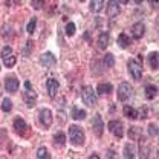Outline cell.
<instances>
[{
  "label": "cell",
  "mask_w": 159,
  "mask_h": 159,
  "mask_svg": "<svg viewBox=\"0 0 159 159\" xmlns=\"http://www.w3.org/2000/svg\"><path fill=\"white\" fill-rule=\"evenodd\" d=\"M81 97H83V101H84L89 107H95V106H97L98 95H97V92L92 89V86H84L83 90H81Z\"/></svg>",
  "instance_id": "obj_1"
},
{
  "label": "cell",
  "mask_w": 159,
  "mask_h": 159,
  "mask_svg": "<svg viewBox=\"0 0 159 159\" xmlns=\"http://www.w3.org/2000/svg\"><path fill=\"white\" fill-rule=\"evenodd\" d=\"M69 139H70V142L74 145H83L84 139H86L83 129L78 127V125H70L69 127Z\"/></svg>",
  "instance_id": "obj_2"
},
{
  "label": "cell",
  "mask_w": 159,
  "mask_h": 159,
  "mask_svg": "<svg viewBox=\"0 0 159 159\" xmlns=\"http://www.w3.org/2000/svg\"><path fill=\"white\" fill-rule=\"evenodd\" d=\"M0 58H2L3 64H5L6 67H14V66H16V63H17V57L14 55V52H12V49H11L9 46L2 48Z\"/></svg>",
  "instance_id": "obj_3"
},
{
  "label": "cell",
  "mask_w": 159,
  "mask_h": 159,
  "mask_svg": "<svg viewBox=\"0 0 159 159\" xmlns=\"http://www.w3.org/2000/svg\"><path fill=\"white\" fill-rule=\"evenodd\" d=\"M127 67H129V72H130L132 78L139 81L141 77H142V64H139L138 61H135V60H129Z\"/></svg>",
  "instance_id": "obj_4"
},
{
  "label": "cell",
  "mask_w": 159,
  "mask_h": 159,
  "mask_svg": "<svg viewBox=\"0 0 159 159\" xmlns=\"http://www.w3.org/2000/svg\"><path fill=\"white\" fill-rule=\"evenodd\" d=\"M132 97V86L129 83H121L118 87V99L119 101H129V98Z\"/></svg>",
  "instance_id": "obj_5"
},
{
  "label": "cell",
  "mask_w": 159,
  "mask_h": 159,
  "mask_svg": "<svg viewBox=\"0 0 159 159\" xmlns=\"http://www.w3.org/2000/svg\"><path fill=\"white\" fill-rule=\"evenodd\" d=\"M109 130H110V133L112 135H115L116 138H122L124 136V125H122V122L121 121H110L109 122Z\"/></svg>",
  "instance_id": "obj_6"
},
{
  "label": "cell",
  "mask_w": 159,
  "mask_h": 159,
  "mask_svg": "<svg viewBox=\"0 0 159 159\" xmlns=\"http://www.w3.org/2000/svg\"><path fill=\"white\" fill-rule=\"evenodd\" d=\"M39 119L43 124V127H51L52 124V112L49 109H41L39 112Z\"/></svg>",
  "instance_id": "obj_7"
},
{
  "label": "cell",
  "mask_w": 159,
  "mask_h": 159,
  "mask_svg": "<svg viewBox=\"0 0 159 159\" xmlns=\"http://www.w3.org/2000/svg\"><path fill=\"white\" fill-rule=\"evenodd\" d=\"M119 12H121V8H119L118 0H109V3H107V16L110 19H113V17L118 16Z\"/></svg>",
  "instance_id": "obj_8"
},
{
  "label": "cell",
  "mask_w": 159,
  "mask_h": 159,
  "mask_svg": "<svg viewBox=\"0 0 159 159\" xmlns=\"http://www.w3.org/2000/svg\"><path fill=\"white\" fill-rule=\"evenodd\" d=\"M46 87H48L49 97L51 98H55V95H57V92H58V89H60V83L55 78H49L46 81Z\"/></svg>",
  "instance_id": "obj_9"
},
{
  "label": "cell",
  "mask_w": 159,
  "mask_h": 159,
  "mask_svg": "<svg viewBox=\"0 0 159 159\" xmlns=\"http://www.w3.org/2000/svg\"><path fill=\"white\" fill-rule=\"evenodd\" d=\"M23 99L28 107H34L37 102V93L32 89H26V92H23Z\"/></svg>",
  "instance_id": "obj_10"
},
{
  "label": "cell",
  "mask_w": 159,
  "mask_h": 159,
  "mask_svg": "<svg viewBox=\"0 0 159 159\" xmlns=\"http://www.w3.org/2000/svg\"><path fill=\"white\" fill-rule=\"evenodd\" d=\"M19 86H20V83L16 77H8V78L5 80V89L8 92H11V93L17 92L19 90Z\"/></svg>",
  "instance_id": "obj_11"
},
{
  "label": "cell",
  "mask_w": 159,
  "mask_h": 159,
  "mask_svg": "<svg viewBox=\"0 0 159 159\" xmlns=\"http://www.w3.org/2000/svg\"><path fill=\"white\" fill-rule=\"evenodd\" d=\"M41 64H43L44 67H54V66L57 64L55 55H54L52 52H44V54L41 55Z\"/></svg>",
  "instance_id": "obj_12"
},
{
  "label": "cell",
  "mask_w": 159,
  "mask_h": 159,
  "mask_svg": "<svg viewBox=\"0 0 159 159\" xmlns=\"http://www.w3.org/2000/svg\"><path fill=\"white\" fill-rule=\"evenodd\" d=\"M14 129H16V132L19 133L20 136H25V135L28 133V124L25 122V119L23 118H16L14 119Z\"/></svg>",
  "instance_id": "obj_13"
},
{
  "label": "cell",
  "mask_w": 159,
  "mask_h": 159,
  "mask_svg": "<svg viewBox=\"0 0 159 159\" xmlns=\"http://www.w3.org/2000/svg\"><path fill=\"white\" fill-rule=\"evenodd\" d=\"M92 129H93V132H95L97 136L102 135V132H104V122H102V119H101L99 115H95V118L92 121Z\"/></svg>",
  "instance_id": "obj_14"
},
{
  "label": "cell",
  "mask_w": 159,
  "mask_h": 159,
  "mask_svg": "<svg viewBox=\"0 0 159 159\" xmlns=\"http://www.w3.org/2000/svg\"><path fill=\"white\" fill-rule=\"evenodd\" d=\"M144 34H145V26H144V23L138 21V23H135V25L132 26V37H133V39L139 40Z\"/></svg>",
  "instance_id": "obj_15"
},
{
  "label": "cell",
  "mask_w": 159,
  "mask_h": 159,
  "mask_svg": "<svg viewBox=\"0 0 159 159\" xmlns=\"http://www.w3.org/2000/svg\"><path fill=\"white\" fill-rule=\"evenodd\" d=\"M113 92V86L110 83H101L97 87V95H109Z\"/></svg>",
  "instance_id": "obj_16"
},
{
  "label": "cell",
  "mask_w": 159,
  "mask_h": 159,
  "mask_svg": "<svg viewBox=\"0 0 159 159\" xmlns=\"http://www.w3.org/2000/svg\"><path fill=\"white\" fill-rule=\"evenodd\" d=\"M109 41H110V37L107 32H101L98 37V48L99 49H106L109 46Z\"/></svg>",
  "instance_id": "obj_17"
},
{
  "label": "cell",
  "mask_w": 159,
  "mask_h": 159,
  "mask_svg": "<svg viewBox=\"0 0 159 159\" xmlns=\"http://www.w3.org/2000/svg\"><path fill=\"white\" fill-rule=\"evenodd\" d=\"M156 95H158V87L153 86V84H148V86L145 87V98L153 99V98H156Z\"/></svg>",
  "instance_id": "obj_18"
},
{
  "label": "cell",
  "mask_w": 159,
  "mask_h": 159,
  "mask_svg": "<svg viewBox=\"0 0 159 159\" xmlns=\"http://www.w3.org/2000/svg\"><path fill=\"white\" fill-rule=\"evenodd\" d=\"M148 63H150V67H152L153 70H158L159 58H158V52H156V51H155V52H152V54L148 55Z\"/></svg>",
  "instance_id": "obj_19"
},
{
  "label": "cell",
  "mask_w": 159,
  "mask_h": 159,
  "mask_svg": "<svg viewBox=\"0 0 159 159\" xmlns=\"http://www.w3.org/2000/svg\"><path fill=\"white\" fill-rule=\"evenodd\" d=\"M130 43H132V40L129 39V35L127 34H124V32H121L118 35V44L121 48H129L130 46Z\"/></svg>",
  "instance_id": "obj_20"
},
{
  "label": "cell",
  "mask_w": 159,
  "mask_h": 159,
  "mask_svg": "<svg viewBox=\"0 0 159 159\" xmlns=\"http://www.w3.org/2000/svg\"><path fill=\"white\" fill-rule=\"evenodd\" d=\"M124 115H125L127 118H130V119L139 118L138 110H135V109H133V107H130V106H125V107H124Z\"/></svg>",
  "instance_id": "obj_21"
},
{
  "label": "cell",
  "mask_w": 159,
  "mask_h": 159,
  "mask_svg": "<svg viewBox=\"0 0 159 159\" xmlns=\"http://www.w3.org/2000/svg\"><path fill=\"white\" fill-rule=\"evenodd\" d=\"M54 144L63 147V145L66 144V135H64L63 132H57V133L54 135Z\"/></svg>",
  "instance_id": "obj_22"
},
{
  "label": "cell",
  "mask_w": 159,
  "mask_h": 159,
  "mask_svg": "<svg viewBox=\"0 0 159 159\" xmlns=\"http://www.w3.org/2000/svg\"><path fill=\"white\" fill-rule=\"evenodd\" d=\"M102 8H104V0H92L90 2V11L99 12Z\"/></svg>",
  "instance_id": "obj_23"
},
{
  "label": "cell",
  "mask_w": 159,
  "mask_h": 159,
  "mask_svg": "<svg viewBox=\"0 0 159 159\" xmlns=\"http://www.w3.org/2000/svg\"><path fill=\"white\" fill-rule=\"evenodd\" d=\"M72 118L77 119V121L84 119L86 118V112H84V110H81V109H78V107H74V109H72Z\"/></svg>",
  "instance_id": "obj_24"
},
{
  "label": "cell",
  "mask_w": 159,
  "mask_h": 159,
  "mask_svg": "<svg viewBox=\"0 0 159 159\" xmlns=\"http://www.w3.org/2000/svg\"><path fill=\"white\" fill-rule=\"evenodd\" d=\"M129 136H130V139L136 141V139H141V136H142V133H141V130H139L138 127H130Z\"/></svg>",
  "instance_id": "obj_25"
},
{
  "label": "cell",
  "mask_w": 159,
  "mask_h": 159,
  "mask_svg": "<svg viewBox=\"0 0 159 159\" xmlns=\"http://www.w3.org/2000/svg\"><path fill=\"white\" fill-rule=\"evenodd\" d=\"M104 66L106 67H113L115 66V57H113V54H106V57H104Z\"/></svg>",
  "instance_id": "obj_26"
},
{
  "label": "cell",
  "mask_w": 159,
  "mask_h": 159,
  "mask_svg": "<svg viewBox=\"0 0 159 159\" xmlns=\"http://www.w3.org/2000/svg\"><path fill=\"white\" fill-rule=\"evenodd\" d=\"M124 158H130V159L135 158V148H133V145H125L124 147Z\"/></svg>",
  "instance_id": "obj_27"
},
{
  "label": "cell",
  "mask_w": 159,
  "mask_h": 159,
  "mask_svg": "<svg viewBox=\"0 0 159 159\" xmlns=\"http://www.w3.org/2000/svg\"><path fill=\"white\" fill-rule=\"evenodd\" d=\"M11 109H12V101L9 98H5L2 101V110L3 112H11Z\"/></svg>",
  "instance_id": "obj_28"
},
{
  "label": "cell",
  "mask_w": 159,
  "mask_h": 159,
  "mask_svg": "<svg viewBox=\"0 0 159 159\" xmlns=\"http://www.w3.org/2000/svg\"><path fill=\"white\" fill-rule=\"evenodd\" d=\"M35 26H37V19H35V17H31L29 23H28V26H26V31H28L29 34H34Z\"/></svg>",
  "instance_id": "obj_29"
},
{
  "label": "cell",
  "mask_w": 159,
  "mask_h": 159,
  "mask_svg": "<svg viewBox=\"0 0 159 159\" xmlns=\"http://www.w3.org/2000/svg\"><path fill=\"white\" fill-rule=\"evenodd\" d=\"M75 31H77V26H75L72 21H69V23L66 25V35H67V37H72V35L75 34Z\"/></svg>",
  "instance_id": "obj_30"
},
{
  "label": "cell",
  "mask_w": 159,
  "mask_h": 159,
  "mask_svg": "<svg viewBox=\"0 0 159 159\" xmlns=\"http://www.w3.org/2000/svg\"><path fill=\"white\" fill-rule=\"evenodd\" d=\"M37 158L39 159H41V158L49 159V153H48V148H46V147H40L39 150H37Z\"/></svg>",
  "instance_id": "obj_31"
},
{
  "label": "cell",
  "mask_w": 159,
  "mask_h": 159,
  "mask_svg": "<svg viewBox=\"0 0 159 159\" xmlns=\"http://www.w3.org/2000/svg\"><path fill=\"white\" fill-rule=\"evenodd\" d=\"M148 133H150V136H158V125L156 124H150L148 125Z\"/></svg>",
  "instance_id": "obj_32"
},
{
  "label": "cell",
  "mask_w": 159,
  "mask_h": 159,
  "mask_svg": "<svg viewBox=\"0 0 159 159\" xmlns=\"http://www.w3.org/2000/svg\"><path fill=\"white\" fill-rule=\"evenodd\" d=\"M31 3H32L34 9H41L44 6V0H31Z\"/></svg>",
  "instance_id": "obj_33"
},
{
  "label": "cell",
  "mask_w": 159,
  "mask_h": 159,
  "mask_svg": "<svg viewBox=\"0 0 159 159\" xmlns=\"http://www.w3.org/2000/svg\"><path fill=\"white\" fill-rule=\"evenodd\" d=\"M6 138H8V132L5 129H0V145L6 141Z\"/></svg>",
  "instance_id": "obj_34"
},
{
  "label": "cell",
  "mask_w": 159,
  "mask_h": 159,
  "mask_svg": "<svg viewBox=\"0 0 159 159\" xmlns=\"http://www.w3.org/2000/svg\"><path fill=\"white\" fill-rule=\"evenodd\" d=\"M150 5H152V8H158V0H150Z\"/></svg>",
  "instance_id": "obj_35"
},
{
  "label": "cell",
  "mask_w": 159,
  "mask_h": 159,
  "mask_svg": "<svg viewBox=\"0 0 159 159\" xmlns=\"http://www.w3.org/2000/svg\"><path fill=\"white\" fill-rule=\"evenodd\" d=\"M133 2H135V3H136V5H141V3H142V2H144V0H133Z\"/></svg>",
  "instance_id": "obj_36"
},
{
  "label": "cell",
  "mask_w": 159,
  "mask_h": 159,
  "mask_svg": "<svg viewBox=\"0 0 159 159\" xmlns=\"http://www.w3.org/2000/svg\"><path fill=\"white\" fill-rule=\"evenodd\" d=\"M121 3H129V0H119Z\"/></svg>",
  "instance_id": "obj_37"
},
{
  "label": "cell",
  "mask_w": 159,
  "mask_h": 159,
  "mask_svg": "<svg viewBox=\"0 0 159 159\" xmlns=\"http://www.w3.org/2000/svg\"><path fill=\"white\" fill-rule=\"evenodd\" d=\"M80 2H84V0H80Z\"/></svg>",
  "instance_id": "obj_38"
}]
</instances>
